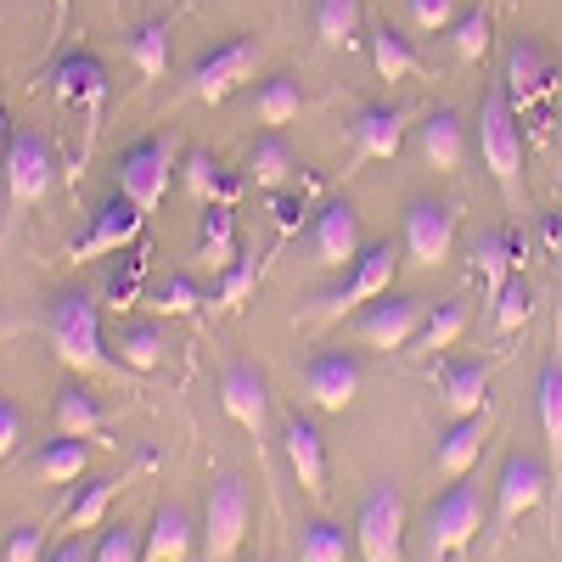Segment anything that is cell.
<instances>
[{
    "mask_svg": "<svg viewBox=\"0 0 562 562\" xmlns=\"http://www.w3.org/2000/svg\"><path fill=\"white\" fill-rule=\"evenodd\" d=\"M45 338L63 355V366L74 371H108V349H102V310H97V293L85 288H63L45 310Z\"/></svg>",
    "mask_w": 562,
    "mask_h": 562,
    "instance_id": "1",
    "label": "cell"
},
{
    "mask_svg": "<svg viewBox=\"0 0 562 562\" xmlns=\"http://www.w3.org/2000/svg\"><path fill=\"white\" fill-rule=\"evenodd\" d=\"M473 147L484 158V169L506 186H518V169H524V130H518V108H512L506 85H490L484 102H479V124H473Z\"/></svg>",
    "mask_w": 562,
    "mask_h": 562,
    "instance_id": "2",
    "label": "cell"
},
{
    "mask_svg": "<svg viewBox=\"0 0 562 562\" xmlns=\"http://www.w3.org/2000/svg\"><path fill=\"white\" fill-rule=\"evenodd\" d=\"M175 169H180V140L175 135H147V140H135V147H124V158L113 169V186L140 214H153L169 192Z\"/></svg>",
    "mask_w": 562,
    "mask_h": 562,
    "instance_id": "3",
    "label": "cell"
},
{
    "mask_svg": "<svg viewBox=\"0 0 562 562\" xmlns=\"http://www.w3.org/2000/svg\"><path fill=\"white\" fill-rule=\"evenodd\" d=\"M394 270H400L394 243L360 248V259L344 270V281H338V288H326V293L310 304V315H315V321H344L349 310H360V304H371V299H383V293L394 288Z\"/></svg>",
    "mask_w": 562,
    "mask_h": 562,
    "instance_id": "4",
    "label": "cell"
},
{
    "mask_svg": "<svg viewBox=\"0 0 562 562\" xmlns=\"http://www.w3.org/2000/svg\"><path fill=\"white\" fill-rule=\"evenodd\" d=\"M0 180H7V209L23 214L34 203H45V192L57 186V153L52 140L34 130H12V147L0 158Z\"/></svg>",
    "mask_w": 562,
    "mask_h": 562,
    "instance_id": "5",
    "label": "cell"
},
{
    "mask_svg": "<svg viewBox=\"0 0 562 562\" xmlns=\"http://www.w3.org/2000/svg\"><path fill=\"white\" fill-rule=\"evenodd\" d=\"M248 518H254V495L237 473H225L209 484L203 501V562H231L237 546L248 540Z\"/></svg>",
    "mask_w": 562,
    "mask_h": 562,
    "instance_id": "6",
    "label": "cell"
},
{
    "mask_svg": "<svg viewBox=\"0 0 562 562\" xmlns=\"http://www.w3.org/2000/svg\"><path fill=\"white\" fill-rule=\"evenodd\" d=\"M422 315H428V299H416V293H383V299H371L360 315H349V338L366 344V349H411V338L422 333Z\"/></svg>",
    "mask_w": 562,
    "mask_h": 562,
    "instance_id": "7",
    "label": "cell"
},
{
    "mask_svg": "<svg viewBox=\"0 0 562 562\" xmlns=\"http://www.w3.org/2000/svg\"><path fill=\"white\" fill-rule=\"evenodd\" d=\"M259 57H265V45L254 34L243 40H225L214 45V52H203L192 63V79H186V90H192L198 102H225V97H237V90L259 74Z\"/></svg>",
    "mask_w": 562,
    "mask_h": 562,
    "instance_id": "8",
    "label": "cell"
},
{
    "mask_svg": "<svg viewBox=\"0 0 562 562\" xmlns=\"http://www.w3.org/2000/svg\"><path fill=\"white\" fill-rule=\"evenodd\" d=\"M479 529H484V495H479V484H450L434 506H428V557L434 562H445V557H456V551H467L479 540Z\"/></svg>",
    "mask_w": 562,
    "mask_h": 562,
    "instance_id": "9",
    "label": "cell"
},
{
    "mask_svg": "<svg viewBox=\"0 0 562 562\" xmlns=\"http://www.w3.org/2000/svg\"><path fill=\"white\" fill-rule=\"evenodd\" d=\"M355 546L366 562H400L405 557V490L378 484L366 495L360 518H355Z\"/></svg>",
    "mask_w": 562,
    "mask_h": 562,
    "instance_id": "10",
    "label": "cell"
},
{
    "mask_svg": "<svg viewBox=\"0 0 562 562\" xmlns=\"http://www.w3.org/2000/svg\"><path fill=\"white\" fill-rule=\"evenodd\" d=\"M551 484H557V479H551V467H546L540 456H529V450L506 456L501 479H495V529L506 535L518 518H529V512L546 501V490H551Z\"/></svg>",
    "mask_w": 562,
    "mask_h": 562,
    "instance_id": "11",
    "label": "cell"
},
{
    "mask_svg": "<svg viewBox=\"0 0 562 562\" xmlns=\"http://www.w3.org/2000/svg\"><path fill=\"white\" fill-rule=\"evenodd\" d=\"M450 248H456V203L411 198L405 203V254H411V265L434 270V265L450 259Z\"/></svg>",
    "mask_w": 562,
    "mask_h": 562,
    "instance_id": "12",
    "label": "cell"
},
{
    "mask_svg": "<svg viewBox=\"0 0 562 562\" xmlns=\"http://www.w3.org/2000/svg\"><path fill=\"white\" fill-rule=\"evenodd\" d=\"M304 248L326 270H349L360 259V214H355V203H344V198L321 203L315 220L304 225Z\"/></svg>",
    "mask_w": 562,
    "mask_h": 562,
    "instance_id": "13",
    "label": "cell"
},
{
    "mask_svg": "<svg viewBox=\"0 0 562 562\" xmlns=\"http://www.w3.org/2000/svg\"><path fill=\"white\" fill-rule=\"evenodd\" d=\"M52 90L68 102V108H79L85 113V130L97 135L102 130V108H108V90H113V79H108V68H102V57H90V52H68L57 68H52Z\"/></svg>",
    "mask_w": 562,
    "mask_h": 562,
    "instance_id": "14",
    "label": "cell"
},
{
    "mask_svg": "<svg viewBox=\"0 0 562 562\" xmlns=\"http://www.w3.org/2000/svg\"><path fill=\"white\" fill-rule=\"evenodd\" d=\"M140 225H147V214H140L124 192H113L97 214H90V231H85V237L68 248V259H102V254H124L135 237H140Z\"/></svg>",
    "mask_w": 562,
    "mask_h": 562,
    "instance_id": "15",
    "label": "cell"
},
{
    "mask_svg": "<svg viewBox=\"0 0 562 562\" xmlns=\"http://www.w3.org/2000/svg\"><path fill=\"white\" fill-rule=\"evenodd\" d=\"M557 90V68H551V57L540 52L535 40H518L506 52V97H512V108L518 113H529V108H540L546 97Z\"/></svg>",
    "mask_w": 562,
    "mask_h": 562,
    "instance_id": "16",
    "label": "cell"
},
{
    "mask_svg": "<svg viewBox=\"0 0 562 562\" xmlns=\"http://www.w3.org/2000/svg\"><path fill=\"white\" fill-rule=\"evenodd\" d=\"M220 405L225 416L237 422V428H248L254 439H265V422H270V389L254 366H225V378H220Z\"/></svg>",
    "mask_w": 562,
    "mask_h": 562,
    "instance_id": "17",
    "label": "cell"
},
{
    "mask_svg": "<svg viewBox=\"0 0 562 562\" xmlns=\"http://www.w3.org/2000/svg\"><path fill=\"white\" fill-rule=\"evenodd\" d=\"M484 434H490V405L473 411V416H450V428L439 434V450H434V473L439 479H467L473 461L484 456Z\"/></svg>",
    "mask_w": 562,
    "mask_h": 562,
    "instance_id": "18",
    "label": "cell"
},
{
    "mask_svg": "<svg viewBox=\"0 0 562 562\" xmlns=\"http://www.w3.org/2000/svg\"><path fill=\"white\" fill-rule=\"evenodd\" d=\"M304 394L321 405V411H349V400L360 394V360L355 355H338L326 349L304 366Z\"/></svg>",
    "mask_w": 562,
    "mask_h": 562,
    "instance_id": "19",
    "label": "cell"
},
{
    "mask_svg": "<svg viewBox=\"0 0 562 562\" xmlns=\"http://www.w3.org/2000/svg\"><path fill=\"white\" fill-rule=\"evenodd\" d=\"M349 140H355V158H394L405 147V113L394 102H366L349 119Z\"/></svg>",
    "mask_w": 562,
    "mask_h": 562,
    "instance_id": "20",
    "label": "cell"
},
{
    "mask_svg": "<svg viewBox=\"0 0 562 562\" xmlns=\"http://www.w3.org/2000/svg\"><path fill=\"white\" fill-rule=\"evenodd\" d=\"M416 147H422V158H428L434 169L456 175L467 164V119L456 108H434L428 119H422V130H416Z\"/></svg>",
    "mask_w": 562,
    "mask_h": 562,
    "instance_id": "21",
    "label": "cell"
},
{
    "mask_svg": "<svg viewBox=\"0 0 562 562\" xmlns=\"http://www.w3.org/2000/svg\"><path fill=\"white\" fill-rule=\"evenodd\" d=\"M281 450H288L293 479L310 495H326V445H321V428L310 416H288V428H281Z\"/></svg>",
    "mask_w": 562,
    "mask_h": 562,
    "instance_id": "22",
    "label": "cell"
},
{
    "mask_svg": "<svg viewBox=\"0 0 562 562\" xmlns=\"http://www.w3.org/2000/svg\"><path fill=\"white\" fill-rule=\"evenodd\" d=\"M439 405L445 416H473L490 405V360H450L439 366Z\"/></svg>",
    "mask_w": 562,
    "mask_h": 562,
    "instance_id": "23",
    "label": "cell"
},
{
    "mask_svg": "<svg viewBox=\"0 0 562 562\" xmlns=\"http://www.w3.org/2000/svg\"><path fill=\"white\" fill-rule=\"evenodd\" d=\"M192 535H198L192 512H180V506H158V512H153L147 540H140V562H186V557H192Z\"/></svg>",
    "mask_w": 562,
    "mask_h": 562,
    "instance_id": "24",
    "label": "cell"
},
{
    "mask_svg": "<svg viewBox=\"0 0 562 562\" xmlns=\"http://www.w3.org/2000/svg\"><path fill=\"white\" fill-rule=\"evenodd\" d=\"M535 405H540V434H546V450H551V479H562V355L557 349L540 366Z\"/></svg>",
    "mask_w": 562,
    "mask_h": 562,
    "instance_id": "25",
    "label": "cell"
},
{
    "mask_svg": "<svg viewBox=\"0 0 562 562\" xmlns=\"http://www.w3.org/2000/svg\"><path fill=\"white\" fill-rule=\"evenodd\" d=\"M180 175H186V186H192L203 203L237 209V198H243V175H237V169H225V164L209 158V153H186V158H180Z\"/></svg>",
    "mask_w": 562,
    "mask_h": 562,
    "instance_id": "26",
    "label": "cell"
},
{
    "mask_svg": "<svg viewBox=\"0 0 562 562\" xmlns=\"http://www.w3.org/2000/svg\"><path fill=\"white\" fill-rule=\"evenodd\" d=\"M299 175V158H293V147L281 140V130H265L254 147H248V180L254 186H265V192H281Z\"/></svg>",
    "mask_w": 562,
    "mask_h": 562,
    "instance_id": "27",
    "label": "cell"
},
{
    "mask_svg": "<svg viewBox=\"0 0 562 562\" xmlns=\"http://www.w3.org/2000/svg\"><path fill=\"white\" fill-rule=\"evenodd\" d=\"M169 52H175V29L164 18H147L135 34H124V57L140 68V79H164L169 74Z\"/></svg>",
    "mask_w": 562,
    "mask_h": 562,
    "instance_id": "28",
    "label": "cell"
},
{
    "mask_svg": "<svg viewBox=\"0 0 562 562\" xmlns=\"http://www.w3.org/2000/svg\"><path fill=\"white\" fill-rule=\"evenodd\" d=\"M198 259L220 276V270H231L243 259V248H237V214H231L225 203H209V214H203V243H198Z\"/></svg>",
    "mask_w": 562,
    "mask_h": 562,
    "instance_id": "29",
    "label": "cell"
},
{
    "mask_svg": "<svg viewBox=\"0 0 562 562\" xmlns=\"http://www.w3.org/2000/svg\"><path fill=\"white\" fill-rule=\"evenodd\" d=\"M299 113H304V85H299V79L276 74V79H265V85L254 90V119H259L265 130H281V124H293Z\"/></svg>",
    "mask_w": 562,
    "mask_h": 562,
    "instance_id": "30",
    "label": "cell"
},
{
    "mask_svg": "<svg viewBox=\"0 0 562 562\" xmlns=\"http://www.w3.org/2000/svg\"><path fill=\"white\" fill-rule=\"evenodd\" d=\"M461 333H467V299H439V304H428V315H422V333L411 338V349L439 355V349H450Z\"/></svg>",
    "mask_w": 562,
    "mask_h": 562,
    "instance_id": "31",
    "label": "cell"
},
{
    "mask_svg": "<svg viewBox=\"0 0 562 562\" xmlns=\"http://www.w3.org/2000/svg\"><path fill=\"white\" fill-rule=\"evenodd\" d=\"M169 349V326L164 321H130L124 333H119V360L130 371H153Z\"/></svg>",
    "mask_w": 562,
    "mask_h": 562,
    "instance_id": "32",
    "label": "cell"
},
{
    "mask_svg": "<svg viewBox=\"0 0 562 562\" xmlns=\"http://www.w3.org/2000/svg\"><path fill=\"white\" fill-rule=\"evenodd\" d=\"M512 265H518V237L512 231H490L479 243V276H484V304L501 299V288L512 281Z\"/></svg>",
    "mask_w": 562,
    "mask_h": 562,
    "instance_id": "33",
    "label": "cell"
},
{
    "mask_svg": "<svg viewBox=\"0 0 562 562\" xmlns=\"http://www.w3.org/2000/svg\"><path fill=\"white\" fill-rule=\"evenodd\" d=\"M366 29V0H315V34L326 45H355Z\"/></svg>",
    "mask_w": 562,
    "mask_h": 562,
    "instance_id": "34",
    "label": "cell"
},
{
    "mask_svg": "<svg viewBox=\"0 0 562 562\" xmlns=\"http://www.w3.org/2000/svg\"><path fill=\"white\" fill-rule=\"evenodd\" d=\"M102 422H108V411L90 400L85 389H63V394H57V434H68V439H97Z\"/></svg>",
    "mask_w": 562,
    "mask_h": 562,
    "instance_id": "35",
    "label": "cell"
},
{
    "mask_svg": "<svg viewBox=\"0 0 562 562\" xmlns=\"http://www.w3.org/2000/svg\"><path fill=\"white\" fill-rule=\"evenodd\" d=\"M34 467H40V479H45V484H79V479H85V467H90V445L63 434L57 445H45V450H40Z\"/></svg>",
    "mask_w": 562,
    "mask_h": 562,
    "instance_id": "36",
    "label": "cell"
},
{
    "mask_svg": "<svg viewBox=\"0 0 562 562\" xmlns=\"http://www.w3.org/2000/svg\"><path fill=\"white\" fill-rule=\"evenodd\" d=\"M113 495H119V479H90L85 490H74V501H68V529H74V535L102 529Z\"/></svg>",
    "mask_w": 562,
    "mask_h": 562,
    "instance_id": "37",
    "label": "cell"
},
{
    "mask_svg": "<svg viewBox=\"0 0 562 562\" xmlns=\"http://www.w3.org/2000/svg\"><path fill=\"white\" fill-rule=\"evenodd\" d=\"M371 63H378V74L383 79H411L422 63H416V52H411V40L405 34H394L389 23H371Z\"/></svg>",
    "mask_w": 562,
    "mask_h": 562,
    "instance_id": "38",
    "label": "cell"
},
{
    "mask_svg": "<svg viewBox=\"0 0 562 562\" xmlns=\"http://www.w3.org/2000/svg\"><path fill=\"white\" fill-rule=\"evenodd\" d=\"M299 562H349V535L326 518L304 524L299 529Z\"/></svg>",
    "mask_w": 562,
    "mask_h": 562,
    "instance_id": "39",
    "label": "cell"
},
{
    "mask_svg": "<svg viewBox=\"0 0 562 562\" xmlns=\"http://www.w3.org/2000/svg\"><path fill=\"white\" fill-rule=\"evenodd\" d=\"M490 34H495V18H490V7L461 12V18L450 23V45H456V57H461V63H479V57L490 52Z\"/></svg>",
    "mask_w": 562,
    "mask_h": 562,
    "instance_id": "40",
    "label": "cell"
},
{
    "mask_svg": "<svg viewBox=\"0 0 562 562\" xmlns=\"http://www.w3.org/2000/svg\"><path fill=\"white\" fill-rule=\"evenodd\" d=\"M259 288V259H237L231 270H220V288H214V310H243Z\"/></svg>",
    "mask_w": 562,
    "mask_h": 562,
    "instance_id": "41",
    "label": "cell"
},
{
    "mask_svg": "<svg viewBox=\"0 0 562 562\" xmlns=\"http://www.w3.org/2000/svg\"><path fill=\"white\" fill-rule=\"evenodd\" d=\"M529 310H535V288L524 276H512L506 288H501V299H495V333L506 338V333H518V326L529 321Z\"/></svg>",
    "mask_w": 562,
    "mask_h": 562,
    "instance_id": "42",
    "label": "cell"
},
{
    "mask_svg": "<svg viewBox=\"0 0 562 562\" xmlns=\"http://www.w3.org/2000/svg\"><path fill=\"white\" fill-rule=\"evenodd\" d=\"M153 304H158V310H169V315H192V310H203V304H209V293L198 288L192 276H169V281H158Z\"/></svg>",
    "mask_w": 562,
    "mask_h": 562,
    "instance_id": "43",
    "label": "cell"
},
{
    "mask_svg": "<svg viewBox=\"0 0 562 562\" xmlns=\"http://www.w3.org/2000/svg\"><path fill=\"white\" fill-rule=\"evenodd\" d=\"M97 562H140V529H130V524L102 529V540H97Z\"/></svg>",
    "mask_w": 562,
    "mask_h": 562,
    "instance_id": "44",
    "label": "cell"
},
{
    "mask_svg": "<svg viewBox=\"0 0 562 562\" xmlns=\"http://www.w3.org/2000/svg\"><path fill=\"white\" fill-rule=\"evenodd\" d=\"M456 7H461V0H405L411 23L428 29V34H445V29L456 23Z\"/></svg>",
    "mask_w": 562,
    "mask_h": 562,
    "instance_id": "45",
    "label": "cell"
},
{
    "mask_svg": "<svg viewBox=\"0 0 562 562\" xmlns=\"http://www.w3.org/2000/svg\"><path fill=\"white\" fill-rule=\"evenodd\" d=\"M45 557V529H12L7 546H0V562H40Z\"/></svg>",
    "mask_w": 562,
    "mask_h": 562,
    "instance_id": "46",
    "label": "cell"
},
{
    "mask_svg": "<svg viewBox=\"0 0 562 562\" xmlns=\"http://www.w3.org/2000/svg\"><path fill=\"white\" fill-rule=\"evenodd\" d=\"M18 439H23V416H18L12 400H0V456H12Z\"/></svg>",
    "mask_w": 562,
    "mask_h": 562,
    "instance_id": "47",
    "label": "cell"
},
{
    "mask_svg": "<svg viewBox=\"0 0 562 562\" xmlns=\"http://www.w3.org/2000/svg\"><path fill=\"white\" fill-rule=\"evenodd\" d=\"M45 562H97V540H90V535H74V540H63Z\"/></svg>",
    "mask_w": 562,
    "mask_h": 562,
    "instance_id": "48",
    "label": "cell"
},
{
    "mask_svg": "<svg viewBox=\"0 0 562 562\" xmlns=\"http://www.w3.org/2000/svg\"><path fill=\"white\" fill-rule=\"evenodd\" d=\"M299 220H304V203L299 198H276V231H281V237H293Z\"/></svg>",
    "mask_w": 562,
    "mask_h": 562,
    "instance_id": "49",
    "label": "cell"
},
{
    "mask_svg": "<svg viewBox=\"0 0 562 562\" xmlns=\"http://www.w3.org/2000/svg\"><path fill=\"white\" fill-rule=\"evenodd\" d=\"M546 243H551V254L562 259V209H557V214H546Z\"/></svg>",
    "mask_w": 562,
    "mask_h": 562,
    "instance_id": "50",
    "label": "cell"
},
{
    "mask_svg": "<svg viewBox=\"0 0 562 562\" xmlns=\"http://www.w3.org/2000/svg\"><path fill=\"white\" fill-rule=\"evenodd\" d=\"M7 147H12V119H7V102H0V158H7Z\"/></svg>",
    "mask_w": 562,
    "mask_h": 562,
    "instance_id": "51",
    "label": "cell"
},
{
    "mask_svg": "<svg viewBox=\"0 0 562 562\" xmlns=\"http://www.w3.org/2000/svg\"><path fill=\"white\" fill-rule=\"evenodd\" d=\"M52 7H57V29L68 23V0H52Z\"/></svg>",
    "mask_w": 562,
    "mask_h": 562,
    "instance_id": "52",
    "label": "cell"
},
{
    "mask_svg": "<svg viewBox=\"0 0 562 562\" xmlns=\"http://www.w3.org/2000/svg\"><path fill=\"white\" fill-rule=\"evenodd\" d=\"M0 546H7V529H0Z\"/></svg>",
    "mask_w": 562,
    "mask_h": 562,
    "instance_id": "53",
    "label": "cell"
},
{
    "mask_svg": "<svg viewBox=\"0 0 562 562\" xmlns=\"http://www.w3.org/2000/svg\"><path fill=\"white\" fill-rule=\"evenodd\" d=\"M259 562H265V557H259Z\"/></svg>",
    "mask_w": 562,
    "mask_h": 562,
    "instance_id": "54",
    "label": "cell"
}]
</instances>
